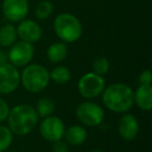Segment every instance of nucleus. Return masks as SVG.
Listing matches in <instances>:
<instances>
[{"instance_id":"1","label":"nucleus","mask_w":152,"mask_h":152,"mask_svg":"<svg viewBox=\"0 0 152 152\" xmlns=\"http://www.w3.org/2000/svg\"><path fill=\"white\" fill-rule=\"evenodd\" d=\"M102 101L110 110L123 114L128 112L134 103L133 91L124 83H113L103 90Z\"/></svg>"},{"instance_id":"2","label":"nucleus","mask_w":152,"mask_h":152,"mask_svg":"<svg viewBox=\"0 0 152 152\" xmlns=\"http://www.w3.org/2000/svg\"><path fill=\"white\" fill-rule=\"evenodd\" d=\"M38 117L36 110L32 106L28 104H19L10 110L7 116L9 128L17 135L28 134L36 127Z\"/></svg>"},{"instance_id":"3","label":"nucleus","mask_w":152,"mask_h":152,"mask_svg":"<svg viewBox=\"0 0 152 152\" xmlns=\"http://www.w3.org/2000/svg\"><path fill=\"white\" fill-rule=\"evenodd\" d=\"M56 36L64 43H74L83 34V26L79 20L71 14L64 13L58 15L53 23Z\"/></svg>"},{"instance_id":"4","label":"nucleus","mask_w":152,"mask_h":152,"mask_svg":"<svg viewBox=\"0 0 152 152\" xmlns=\"http://www.w3.org/2000/svg\"><path fill=\"white\" fill-rule=\"evenodd\" d=\"M50 80L49 72L45 67L37 64L28 65L20 75L24 89L30 93H39L47 88Z\"/></svg>"},{"instance_id":"5","label":"nucleus","mask_w":152,"mask_h":152,"mask_svg":"<svg viewBox=\"0 0 152 152\" xmlns=\"http://www.w3.org/2000/svg\"><path fill=\"white\" fill-rule=\"evenodd\" d=\"M105 83L101 75L91 72L81 76L78 81V92L85 98H95L103 92Z\"/></svg>"},{"instance_id":"6","label":"nucleus","mask_w":152,"mask_h":152,"mask_svg":"<svg viewBox=\"0 0 152 152\" xmlns=\"http://www.w3.org/2000/svg\"><path fill=\"white\" fill-rule=\"evenodd\" d=\"M76 116L87 126H98L104 118V110L99 104L92 101L81 102L76 110Z\"/></svg>"},{"instance_id":"7","label":"nucleus","mask_w":152,"mask_h":152,"mask_svg":"<svg viewBox=\"0 0 152 152\" xmlns=\"http://www.w3.org/2000/svg\"><path fill=\"white\" fill-rule=\"evenodd\" d=\"M7 54H9V61H11L12 65L15 67H24L28 65L34 58V47L31 43L20 41L12 45L11 50Z\"/></svg>"},{"instance_id":"8","label":"nucleus","mask_w":152,"mask_h":152,"mask_svg":"<svg viewBox=\"0 0 152 152\" xmlns=\"http://www.w3.org/2000/svg\"><path fill=\"white\" fill-rule=\"evenodd\" d=\"M66 131L64 122L58 117L49 116L44 118L40 125V133L45 140L55 142L61 140Z\"/></svg>"},{"instance_id":"9","label":"nucleus","mask_w":152,"mask_h":152,"mask_svg":"<svg viewBox=\"0 0 152 152\" xmlns=\"http://www.w3.org/2000/svg\"><path fill=\"white\" fill-rule=\"evenodd\" d=\"M20 83V73L12 64L0 67V94L7 95L15 91Z\"/></svg>"},{"instance_id":"10","label":"nucleus","mask_w":152,"mask_h":152,"mask_svg":"<svg viewBox=\"0 0 152 152\" xmlns=\"http://www.w3.org/2000/svg\"><path fill=\"white\" fill-rule=\"evenodd\" d=\"M29 4L27 0H4L2 3V12L7 20L12 22H20L28 14Z\"/></svg>"},{"instance_id":"11","label":"nucleus","mask_w":152,"mask_h":152,"mask_svg":"<svg viewBox=\"0 0 152 152\" xmlns=\"http://www.w3.org/2000/svg\"><path fill=\"white\" fill-rule=\"evenodd\" d=\"M16 30H17V36H19L22 41L31 43V44L38 42L42 37V29L40 25L32 20L23 19L22 21H20Z\"/></svg>"},{"instance_id":"12","label":"nucleus","mask_w":152,"mask_h":152,"mask_svg":"<svg viewBox=\"0 0 152 152\" xmlns=\"http://www.w3.org/2000/svg\"><path fill=\"white\" fill-rule=\"evenodd\" d=\"M140 125L137 118L132 115L125 114L121 117L118 123V132L122 139L131 141L139 133Z\"/></svg>"},{"instance_id":"13","label":"nucleus","mask_w":152,"mask_h":152,"mask_svg":"<svg viewBox=\"0 0 152 152\" xmlns=\"http://www.w3.org/2000/svg\"><path fill=\"white\" fill-rule=\"evenodd\" d=\"M134 102L141 110H150L152 108V88L151 85H141L133 93Z\"/></svg>"},{"instance_id":"14","label":"nucleus","mask_w":152,"mask_h":152,"mask_svg":"<svg viewBox=\"0 0 152 152\" xmlns=\"http://www.w3.org/2000/svg\"><path fill=\"white\" fill-rule=\"evenodd\" d=\"M64 137H66V141L70 145L79 146L85 143V141L87 140L88 132L83 127L78 126V125H73L68 130L65 131Z\"/></svg>"},{"instance_id":"15","label":"nucleus","mask_w":152,"mask_h":152,"mask_svg":"<svg viewBox=\"0 0 152 152\" xmlns=\"http://www.w3.org/2000/svg\"><path fill=\"white\" fill-rule=\"evenodd\" d=\"M68 47L64 42H56L51 44L47 49V57L49 61L58 64L67 57Z\"/></svg>"},{"instance_id":"16","label":"nucleus","mask_w":152,"mask_h":152,"mask_svg":"<svg viewBox=\"0 0 152 152\" xmlns=\"http://www.w3.org/2000/svg\"><path fill=\"white\" fill-rule=\"evenodd\" d=\"M17 39V30L12 24H7L0 28V46L11 47L16 43Z\"/></svg>"},{"instance_id":"17","label":"nucleus","mask_w":152,"mask_h":152,"mask_svg":"<svg viewBox=\"0 0 152 152\" xmlns=\"http://www.w3.org/2000/svg\"><path fill=\"white\" fill-rule=\"evenodd\" d=\"M49 77L58 85H65L71 79V72L65 66H58L49 73Z\"/></svg>"},{"instance_id":"18","label":"nucleus","mask_w":152,"mask_h":152,"mask_svg":"<svg viewBox=\"0 0 152 152\" xmlns=\"http://www.w3.org/2000/svg\"><path fill=\"white\" fill-rule=\"evenodd\" d=\"M54 110V102L48 97H43L37 103V114L42 118H46L52 115Z\"/></svg>"},{"instance_id":"19","label":"nucleus","mask_w":152,"mask_h":152,"mask_svg":"<svg viewBox=\"0 0 152 152\" xmlns=\"http://www.w3.org/2000/svg\"><path fill=\"white\" fill-rule=\"evenodd\" d=\"M53 12V4L48 0H43L39 3L36 10V16L40 20H46L51 16Z\"/></svg>"},{"instance_id":"20","label":"nucleus","mask_w":152,"mask_h":152,"mask_svg":"<svg viewBox=\"0 0 152 152\" xmlns=\"http://www.w3.org/2000/svg\"><path fill=\"white\" fill-rule=\"evenodd\" d=\"M13 142V132L7 126L0 125V152L5 151Z\"/></svg>"},{"instance_id":"21","label":"nucleus","mask_w":152,"mask_h":152,"mask_svg":"<svg viewBox=\"0 0 152 152\" xmlns=\"http://www.w3.org/2000/svg\"><path fill=\"white\" fill-rule=\"evenodd\" d=\"M110 69V63L105 57H98L93 63V70L94 73L98 75H103Z\"/></svg>"},{"instance_id":"22","label":"nucleus","mask_w":152,"mask_h":152,"mask_svg":"<svg viewBox=\"0 0 152 152\" xmlns=\"http://www.w3.org/2000/svg\"><path fill=\"white\" fill-rule=\"evenodd\" d=\"M10 114V106L4 99L0 98V122L7 120Z\"/></svg>"},{"instance_id":"23","label":"nucleus","mask_w":152,"mask_h":152,"mask_svg":"<svg viewBox=\"0 0 152 152\" xmlns=\"http://www.w3.org/2000/svg\"><path fill=\"white\" fill-rule=\"evenodd\" d=\"M139 80L141 85H151L152 81V74L149 70L143 71L139 76Z\"/></svg>"},{"instance_id":"24","label":"nucleus","mask_w":152,"mask_h":152,"mask_svg":"<svg viewBox=\"0 0 152 152\" xmlns=\"http://www.w3.org/2000/svg\"><path fill=\"white\" fill-rule=\"evenodd\" d=\"M52 151L53 152H68V145L66 142L58 140V141L53 142L52 145Z\"/></svg>"},{"instance_id":"25","label":"nucleus","mask_w":152,"mask_h":152,"mask_svg":"<svg viewBox=\"0 0 152 152\" xmlns=\"http://www.w3.org/2000/svg\"><path fill=\"white\" fill-rule=\"evenodd\" d=\"M7 61H9V54L5 51L0 50V67L7 64Z\"/></svg>"},{"instance_id":"26","label":"nucleus","mask_w":152,"mask_h":152,"mask_svg":"<svg viewBox=\"0 0 152 152\" xmlns=\"http://www.w3.org/2000/svg\"><path fill=\"white\" fill-rule=\"evenodd\" d=\"M89 152H104V151H102V150H100V149H93Z\"/></svg>"}]
</instances>
